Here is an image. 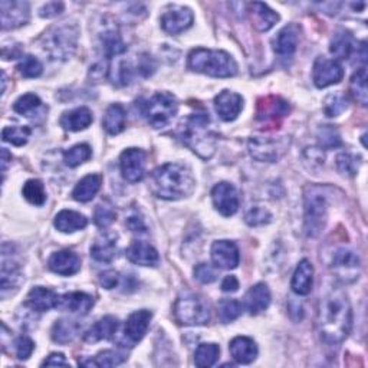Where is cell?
Masks as SVG:
<instances>
[{"label": "cell", "mask_w": 368, "mask_h": 368, "mask_svg": "<svg viewBox=\"0 0 368 368\" xmlns=\"http://www.w3.org/2000/svg\"><path fill=\"white\" fill-rule=\"evenodd\" d=\"M16 69L19 71V73L23 78H38L43 71V66L38 58L32 55H27L24 58H22Z\"/></svg>", "instance_id": "obj_48"}, {"label": "cell", "mask_w": 368, "mask_h": 368, "mask_svg": "<svg viewBox=\"0 0 368 368\" xmlns=\"http://www.w3.org/2000/svg\"><path fill=\"white\" fill-rule=\"evenodd\" d=\"M59 297L52 289H47L43 286H35L29 290L28 298H27V305L36 311V312H45L58 307Z\"/></svg>", "instance_id": "obj_22"}, {"label": "cell", "mask_w": 368, "mask_h": 368, "mask_svg": "<svg viewBox=\"0 0 368 368\" xmlns=\"http://www.w3.org/2000/svg\"><path fill=\"white\" fill-rule=\"evenodd\" d=\"M318 140H320L323 149H335L342 142L339 133L331 126H325L318 130Z\"/></svg>", "instance_id": "obj_51"}, {"label": "cell", "mask_w": 368, "mask_h": 368, "mask_svg": "<svg viewBox=\"0 0 368 368\" xmlns=\"http://www.w3.org/2000/svg\"><path fill=\"white\" fill-rule=\"evenodd\" d=\"M269 304H271V290L266 284L253 285L244 297V307L252 315L262 314L267 309Z\"/></svg>", "instance_id": "obj_26"}, {"label": "cell", "mask_w": 368, "mask_h": 368, "mask_svg": "<svg viewBox=\"0 0 368 368\" xmlns=\"http://www.w3.org/2000/svg\"><path fill=\"white\" fill-rule=\"evenodd\" d=\"M152 318L153 314L147 309L135 311L128 316V320L124 325V332H122L128 347H134L137 342H140L145 337L147 331H149Z\"/></svg>", "instance_id": "obj_16"}, {"label": "cell", "mask_w": 368, "mask_h": 368, "mask_svg": "<svg viewBox=\"0 0 368 368\" xmlns=\"http://www.w3.org/2000/svg\"><path fill=\"white\" fill-rule=\"evenodd\" d=\"M41 107H42L41 98L35 94H24L22 96H19L16 103L13 104L15 112L24 115V117H31Z\"/></svg>", "instance_id": "obj_44"}, {"label": "cell", "mask_w": 368, "mask_h": 368, "mask_svg": "<svg viewBox=\"0 0 368 368\" xmlns=\"http://www.w3.org/2000/svg\"><path fill=\"white\" fill-rule=\"evenodd\" d=\"M194 278L202 284H212L216 281L217 274L209 263H199L194 267Z\"/></svg>", "instance_id": "obj_54"}, {"label": "cell", "mask_w": 368, "mask_h": 368, "mask_svg": "<svg viewBox=\"0 0 368 368\" xmlns=\"http://www.w3.org/2000/svg\"><path fill=\"white\" fill-rule=\"evenodd\" d=\"M101 184L103 177L100 175H88L82 180H80L75 189H73L72 198L81 203L91 202L96 196V193L100 191Z\"/></svg>", "instance_id": "obj_32"}, {"label": "cell", "mask_w": 368, "mask_h": 368, "mask_svg": "<svg viewBox=\"0 0 368 368\" xmlns=\"http://www.w3.org/2000/svg\"><path fill=\"white\" fill-rule=\"evenodd\" d=\"M34 350H35V342L29 337L22 335L16 339L15 353L19 360H28L32 355Z\"/></svg>", "instance_id": "obj_53"}, {"label": "cell", "mask_w": 368, "mask_h": 368, "mask_svg": "<svg viewBox=\"0 0 368 368\" xmlns=\"http://www.w3.org/2000/svg\"><path fill=\"white\" fill-rule=\"evenodd\" d=\"M91 256L96 262H111L117 256V236L110 233L100 235L91 246Z\"/></svg>", "instance_id": "obj_30"}, {"label": "cell", "mask_w": 368, "mask_h": 368, "mask_svg": "<svg viewBox=\"0 0 368 368\" xmlns=\"http://www.w3.org/2000/svg\"><path fill=\"white\" fill-rule=\"evenodd\" d=\"M58 307L72 314L87 315L94 307V298L85 292H68L65 295L59 297Z\"/></svg>", "instance_id": "obj_27"}, {"label": "cell", "mask_w": 368, "mask_h": 368, "mask_svg": "<svg viewBox=\"0 0 368 368\" xmlns=\"http://www.w3.org/2000/svg\"><path fill=\"white\" fill-rule=\"evenodd\" d=\"M147 154L140 149H128L122 152L119 157V167L122 177L128 183H138L145 176Z\"/></svg>", "instance_id": "obj_11"}, {"label": "cell", "mask_w": 368, "mask_h": 368, "mask_svg": "<svg viewBox=\"0 0 368 368\" xmlns=\"http://www.w3.org/2000/svg\"><path fill=\"white\" fill-rule=\"evenodd\" d=\"M103 49L108 58L118 57L127 51V45L122 41L121 35L115 31H107L101 35Z\"/></svg>", "instance_id": "obj_38"}, {"label": "cell", "mask_w": 368, "mask_h": 368, "mask_svg": "<svg viewBox=\"0 0 368 368\" xmlns=\"http://www.w3.org/2000/svg\"><path fill=\"white\" fill-rule=\"evenodd\" d=\"M179 104L175 95L168 92H157L142 107V114L149 124L159 130L170 124V121L176 117Z\"/></svg>", "instance_id": "obj_7"}, {"label": "cell", "mask_w": 368, "mask_h": 368, "mask_svg": "<svg viewBox=\"0 0 368 368\" xmlns=\"http://www.w3.org/2000/svg\"><path fill=\"white\" fill-rule=\"evenodd\" d=\"M23 198L27 199L31 205L35 206H42L46 202V191L41 180H28L23 184Z\"/></svg>", "instance_id": "obj_39"}, {"label": "cell", "mask_w": 368, "mask_h": 368, "mask_svg": "<svg viewBox=\"0 0 368 368\" xmlns=\"http://www.w3.org/2000/svg\"><path fill=\"white\" fill-rule=\"evenodd\" d=\"M350 88H351V94H353V96L355 98V100L362 107H365L367 105V95H368V91H367V69H365V66H361L360 69H357V72L354 73L353 78H351Z\"/></svg>", "instance_id": "obj_40"}, {"label": "cell", "mask_w": 368, "mask_h": 368, "mask_svg": "<svg viewBox=\"0 0 368 368\" xmlns=\"http://www.w3.org/2000/svg\"><path fill=\"white\" fill-rule=\"evenodd\" d=\"M337 167L339 170V173L353 177L357 175L358 167H360L358 157L350 153H341L337 156Z\"/></svg>", "instance_id": "obj_49"}, {"label": "cell", "mask_w": 368, "mask_h": 368, "mask_svg": "<svg viewBox=\"0 0 368 368\" xmlns=\"http://www.w3.org/2000/svg\"><path fill=\"white\" fill-rule=\"evenodd\" d=\"M10 161H12V156L9 154V152L6 149H2V171H3V175L6 173L8 165Z\"/></svg>", "instance_id": "obj_61"}, {"label": "cell", "mask_w": 368, "mask_h": 368, "mask_svg": "<svg viewBox=\"0 0 368 368\" xmlns=\"http://www.w3.org/2000/svg\"><path fill=\"white\" fill-rule=\"evenodd\" d=\"M242 304L236 300H222L219 302V318L223 324L233 323L242 315Z\"/></svg>", "instance_id": "obj_46"}, {"label": "cell", "mask_w": 368, "mask_h": 368, "mask_svg": "<svg viewBox=\"0 0 368 368\" xmlns=\"http://www.w3.org/2000/svg\"><path fill=\"white\" fill-rule=\"evenodd\" d=\"M244 220H246V223L249 226H262V225H267L269 222H271L272 214L265 207L255 206L248 210L246 216H244Z\"/></svg>", "instance_id": "obj_52"}, {"label": "cell", "mask_w": 368, "mask_h": 368, "mask_svg": "<svg viewBox=\"0 0 368 368\" xmlns=\"http://www.w3.org/2000/svg\"><path fill=\"white\" fill-rule=\"evenodd\" d=\"M42 365H43V367H45V365H64V367H68L69 362L65 360L64 354H58V353H55V354H51V355H49V357L42 362Z\"/></svg>", "instance_id": "obj_59"}, {"label": "cell", "mask_w": 368, "mask_h": 368, "mask_svg": "<svg viewBox=\"0 0 368 368\" xmlns=\"http://www.w3.org/2000/svg\"><path fill=\"white\" fill-rule=\"evenodd\" d=\"M126 225L131 232H145V223L144 219L138 214H131L126 220Z\"/></svg>", "instance_id": "obj_57"}, {"label": "cell", "mask_w": 368, "mask_h": 368, "mask_svg": "<svg viewBox=\"0 0 368 368\" xmlns=\"http://www.w3.org/2000/svg\"><path fill=\"white\" fill-rule=\"evenodd\" d=\"M331 269L337 279L344 284H353L360 277L361 262L355 252L347 248H341L332 256Z\"/></svg>", "instance_id": "obj_10"}, {"label": "cell", "mask_w": 368, "mask_h": 368, "mask_svg": "<svg viewBox=\"0 0 368 368\" xmlns=\"http://www.w3.org/2000/svg\"><path fill=\"white\" fill-rule=\"evenodd\" d=\"M239 289V281L235 277H226L222 282V290L223 292H236Z\"/></svg>", "instance_id": "obj_60"}, {"label": "cell", "mask_w": 368, "mask_h": 368, "mask_svg": "<svg viewBox=\"0 0 368 368\" xmlns=\"http://www.w3.org/2000/svg\"><path fill=\"white\" fill-rule=\"evenodd\" d=\"M127 360V355L122 354L119 351H112V350H107V351H101L98 355L94 357V360H91L89 362H84L81 365H94V367H115L119 365Z\"/></svg>", "instance_id": "obj_45"}, {"label": "cell", "mask_w": 368, "mask_h": 368, "mask_svg": "<svg viewBox=\"0 0 368 368\" xmlns=\"http://www.w3.org/2000/svg\"><path fill=\"white\" fill-rule=\"evenodd\" d=\"M304 222L308 237L323 233L328 219L327 193L320 186H309L304 194Z\"/></svg>", "instance_id": "obj_5"}, {"label": "cell", "mask_w": 368, "mask_h": 368, "mask_svg": "<svg viewBox=\"0 0 368 368\" xmlns=\"http://www.w3.org/2000/svg\"><path fill=\"white\" fill-rule=\"evenodd\" d=\"M54 225L62 233H73L85 229L88 226V219L78 212L62 210L57 214Z\"/></svg>", "instance_id": "obj_31"}, {"label": "cell", "mask_w": 368, "mask_h": 368, "mask_svg": "<svg viewBox=\"0 0 368 368\" xmlns=\"http://www.w3.org/2000/svg\"><path fill=\"white\" fill-rule=\"evenodd\" d=\"M312 284H314V266L308 259H302L295 272H293L292 281H290V288L292 290L297 293V295H308L312 290Z\"/></svg>", "instance_id": "obj_25"}, {"label": "cell", "mask_w": 368, "mask_h": 368, "mask_svg": "<svg viewBox=\"0 0 368 368\" xmlns=\"http://www.w3.org/2000/svg\"><path fill=\"white\" fill-rule=\"evenodd\" d=\"M289 104L279 96L262 98L258 105V119L263 124L278 122L289 114Z\"/></svg>", "instance_id": "obj_17"}, {"label": "cell", "mask_w": 368, "mask_h": 368, "mask_svg": "<svg viewBox=\"0 0 368 368\" xmlns=\"http://www.w3.org/2000/svg\"><path fill=\"white\" fill-rule=\"evenodd\" d=\"M251 13L253 17L255 28L260 32H266L275 27V23L279 20V15L274 12L271 8L260 2H253L249 5Z\"/></svg>", "instance_id": "obj_33"}, {"label": "cell", "mask_w": 368, "mask_h": 368, "mask_svg": "<svg viewBox=\"0 0 368 368\" xmlns=\"http://www.w3.org/2000/svg\"><path fill=\"white\" fill-rule=\"evenodd\" d=\"M220 348L217 344H200L194 353V362L200 368L212 367L219 360Z\"/></svg>", "instance_id": "obj_41"}, {"label": "cell", "mask_w": 368, "mask_h": 368, "mask_svg": "<svg viewBox=\"0 0 368 368\" xmlns=\"http://www.w3.org/2000/svg\"><path fill=\"white\" fill-rule=\"evenodd\" d=\"M300 41V29L297 24H288L275 38L274 51L284 59H289L297 52Z\"/></svg>", "instance_id": "obj_21"}, {"label": "cell", "mask_w": 368, "mask_h": 368, "mask_svg": "<svg viewBox=\"0 0 368 368\" xmlns=\"http://www.w3.org/2000/svg\"><path fill=\"white\" fill-rule=\"evenodd\" d=\"M92 156V150L88 144H77L64 153V161L69 167H78L88 161Z\"/></svg>", "instance_id": "obj_42"}, {"label": "cell", "mask_w": 368, "mask_h": 368, "mask_svg": "<svg viewBox=\"0 0 368 368\" xmlns=\"http://www.w3.org/2000/svg\"><path fill=\"white\" fill-rule=\"evenodd\" d=\"M316 327L320 337L330 346L341 344L353 327V308L341 289L328 292L320 301Z\"/></svg>", "instance_id": "obj_1"}, {"label": "cell", "mask_w": 368, "mask_h": 368, "mask_svg": "<svg viewBox=\"0 0 368 368\" xmlns=\"http://www.w3.org/2000/svg\"><path fill=\"white\" fill-rule=\"evenodd\" d=\"M175 318L180 325H206L210 321V309L202 298L183 295L175 304Z\"/></svg>", "instance_id": "obj_8"}, {"label": "cell", "mask_w": 368, "mask_h": 368, "mask_svg": "<svg viewBox=\"0 0 368 368\" xmlns=\"http://www.w3.org/2000/svg\"><path fill=\"white\" fill-rule=\"evenodd\" d=\"M126 256L131 263L141 265V266H156L160 260L159 252L152 246L150 243L142 242V240H137L131 243V246L127 249Z\"/></svg>", "instance_id": "obj_24"}, {"label": "cell", "mask_w": 368, "mask_h": 368, "mask_svg": "<svg viewBox=\"0 0 368 368\" xmlns=\"http://www.w3.org/2000/svg\"><path fill=\"white\" fill-rule=\"evenodd\" d=\"M80 324L77 321L59 320L52 327V339L58 344H69L80 334Z\"/></svg>", "instance_id": "obj_36"}, {"label": "cell", "mask_w": 368, "mask_h": 368, "mask_svg": "<svg viewBox=\"0 0 368 368\" xmlns=\"http://www.w3.org/2000/svg\"><path fill=\"white\" fill-rule=\"evenodd\" d=\"M196 182L191 171L179 163H167L152 173V190L160 199L179 200L194 190Z\"/></svg>", "instance_id": "obj_2"}, {"label": "cell", "mask_w": 368, "mask_h": 368, "mask_svg": "<svg viewBox=\"0 0 368 368\" xmlns=\"http://www.w3.org/2000/svg\"><path fill=\"white\" fill-rule=\"evenodd\" d=\"M64 10V3L61 2H51V3H46L42 6L39 15L42 17H46V19H51V17H55L58 15H61Z\"/></svg>", "instance_id": "obj_55"}, {"label": "cell", "mask_w": 368, "mask_h": 368, "mask_svg": "<svg viewBox=\"0 0 368 368\" xmlns=\"http://www.w3.org/2000/svg\"><path fill=\"white\" fill-rule=\"evenodd\" d=\"M118 281H119V274L117 271H112V269H110V271H105L100 275V284L105 289L115 288L118 285Z\"/></svg>", "instance_id": "obj_56"}, {"label": "cell", "mask_w": 368, "mask_h": 368, "mask_svg": "<svg viewBox=\"0 0 368 368\" xmlns=\"http://www.w3.org/2000/svg\"><path fill=\"white\" fill-rule=\"evenodd\" d=\"M209 126V114L196 112L183 122L179 133L183 144L203 160H207L214 154L217 142V135L210 130Z\"/></svg>", "instance_id": "obj_3"}, {"label": "cell", "mask_w": 368, "mask_h": 368, "mask_svg": "<svg viewBox=\"0 0 368 368\" xmlns=\"http://www.w3.org/2000/svg\"><path fill=\"white\" fill-rule=\"evenodd\" d=\"M92 112L87 107H80L62 114L61 127L66 131H81L92 124Z\"/></svg>", "instance_id": "obj_29"}, {"label": "cell", "mask_w": 368, "mask_h": 368, "mask_svg": "<svg viewBox=\"0 0 368 368\" xmlns=\"http://www.w3.org/2000/svg\"><path fill=\"white\" fill-rule=\"evenodd\" d=\"M330 51L335 58L344 61V59H350V57L357 52V45L350 32L338 31L331 39Z\"/></svg>", "instance_id": "obj_35"}, {"label": "cell", "mask_w": 368, "mask_h": 368, "mask_svg": "<svg viewBox=\"0 0 368 368\" xmlns=\"http://www.w3.org/2000/svg\"><path fill=\"white\" fill-rule=\"evenodd\" d=\"M47 266L52 272L62 275V277H71L75 275L81 269V259L80 256L69 249H64L59 252H55L47 260Z\"/></svg>", "instance_id": "obj_19"}, {"label": "cell", "mask_w": 368, "mask_h": 368, "mask_svg": "<svg viewBox=\"0 0 368 368\" xmlns=\"http://www.w3.org/2000/svg\"><path fill=\"white\" fill-rule=\"evenodd\" d=\"M348 108V100L344 94H330L324 101V112L327 117H338Z\"/></svg>", "instance_id": "obj_43"}, {"label": "cell", "mask_w": 368, "mask_h": 368, "mask_svg": "<svg viewBox=\"0 0 368 368\" xmlns=\"http://www.w3.org/2000/svg\"><path fill=\"white\" fill-rule=\"evenodd\" d=\"M214 107L223 121H233L243 108V98L232 91H222L214 98Z\"/></svg>", "instance_id": "obj_20"}, {"label": "cell", "mask_w": 368, "mask_h": 368, "mask_svg": "<svg viewBox=\"0 0 368 368\" xmlns=\"http://www.w3.org/2000/svg\"><path fill=\"white\" fill-rule=\"evenodd\" d=\"M289 145V137H252L248 142V150L258 161L275 163L288 153Z\"/></svg>", "instance_id": "obj_9"}, {"label": "cell", "mask_w": 368, "mask_h": 368, "mask_svg": "<svg viewBox=\"0 0 368 368\" xmlns=\"http://www.w3.org/2000/svg\"><path fill=\"white\" fill-rule=\"evenodd\" d=\"M230 354L237 364H251L258 357L256 342L249 337H236L232 339L229 346Z\"/></svg>", "instance_id": "obj_23"}, {"label": "cell", "mask_w": 368, "mask_h": 368, "mask_svg": "<svg viewBox=\"0 0 368 368\" xmlns=\"http://www.w3.org/2000/svg\"><path fill=\"white\" fill-rule=\"evenodd\" d=\"M212 200L216 210L226 217L233 216L239 210V196L233 184L219 183L212 190Z\"/></svg>", "instance_id": "obj_14"}, {"label": "cell", "mask_w": 368, "mask_h": 368, "mask_svg": "<svg viewBox=\"0 0 368 368\" xmlns=\"http://www.w3.org/2000/svg\"><path fill=\"white\" fill-rule=\"evenodd\" d=\"M342 78H344V69L337 61L327 58H318L315 61L312 80L318 88H327L330 85L338 84Z\"/></svg>", "instance_id": "obj_12"}, {"label": "cell", "mask_w": 368, "mask_h": 368, "mask_svg": "<svg viewBox=\"0 0 368 368\" xmlns=\"http://www.w3.org/2000/svg\"><path fill=\"white\" fill-rule=\"evenodd\" d=\"M311 160L316 165L324 164V153H323V150L315 149V147H312V149H307V152H305V161H311Z\"/></svg>", "instance_id": "obj_58"}, {"label": "cell", "mask_w": 368, "mask_h": 368, "mask_svg": "<svg viewBox=\"0 0 368 368\" xmlns=\"http://www.w3.org/2000/svg\"><path fill=\"white\" fill-rule=\"evenodd\" d=\"M189 68L213 78H230L237 73V64L228 52L205 47L190 52Z\"/></svg>", "instance_id": "obj_4"}, {"label": "cell", "mask_w": 368, "mask_h": 368, "mask_svg": "<svg viewBox=\"0 0 368 368\" xmlns=\"http://www.w3.org/2000/svg\"><path fill=\"white\" fill-rule=\"evenodd\" d=\"M127 124V112L126 108L121 104H112L107 108L104 119H103V126L105 131L111 135H117L126 130Z\"/></svg>", "instance_id": "obj_34"}, {"label": "cell", "mask_w": 368, "mask_h": 368, "mask_svg": "<svg viewBox=\"0 0 368 368\" xmlns=\"http://www.w3.org/2000/svg\"><path fill=\"white\" fill-rule=\"evenodd\" d=\"M0 15H2V29H16L29 20V3L28 2H0Z\"/></svg>", "instance_id": "obj_15"}, {"label": "cell", "mask_w": 368, "mask_h": 368, "mask_svg": "<svg viewBox=\"0 0 368 368\" xmlns=\"http://www.w3.org/2000/svg\"><path fill=\"white\" fill-rule=\"evenodd\" d=\"M20 267L17 262H15L12 258L8 259V256L3 255L2 274H0V286H2V290L16 288L20 284Z\"/></svg>", "instance_id": "obj_37"}, {"label": "cell", "mask_w": 368, "mask_h": 368, "mask_svg": "<svg viewBox=\"0 0 368 368\" xmlns=\"http://www.w3.org/2000/svg\"><path fill=\"white\" fill-rule=\"evenodd\" d=\"M212 260L222 269H235L239 265L240 255L235 242L217 240L212 244Z\"/></svg>", "instance_id": "obj_18"}, {"label": "cell", "mask_w": 368, "mask_h": 368, "mask_svg": "<svg viewBox=\"0 0 368 368\" xmlns=\"http://www.w3.org/2000/svg\"><path fill=\"white\" fill-rule=\"evenodd\" d=\"M78 27L75 23H64L47 31L42 39L43 51L52 59L65 61L77 51Z\"/></svg>", "instance_id": "obj_6"}, {"label": "cell", "mask_w": 368, "mask_h": 368, "mask_svg": "<svg viewBox=\"0 0 368 368\" xmlns=\"http://www.w3.org/2000/svg\"><path fill=\"white\" fill-rule=\"evenodd\" d=\"M194 22V15L189 8L171 6L161 16V28L170 35H179L189 29Z\"/></svg>", "instance_id": "obj_13"}, {"label": "cell", "mask_w": 368, "mask_h": 368, "mask_svg": "<svg viewBox=\"0 0 368 368\" xmlns=\"http://www.w3.org/2000/svg\"><path fill=\"white\" fill-rule=\"evenodd\" d=\"M32 130L29 127H5L2 138L5 142H10L16 147H22L28 142Z\"/></svg>", "instance_id": "obj_47"}, {"label": "cell", "mask_w": 368, "mask_h": 368, "mask_svg": "<svg viewBox=\"0 0 368 368\" xmlns=\"http://www.w3.org/2000/svg\"><path fill=\"white\" fill-rule=\"evenodd\" d=\"M117 219L115 210L108 205H98L94 212V222L98 228H108Z\"/></svg>", "instance_id": "obj_50"}, {"label": "cell", "mask_w": 368, "mask_h": 368, "mask_svg": "<svg viewBox=\"0 0 368 368\" xmlns=\"http://www.w3.org/2000/svg\"><path fill=\"white\" fill-rule=\"evenodd\" d=\"M119 327V323L115 316L107 315L101 318L100 321H96L84 335V341L94 344V342L103 341V339H110L115 335L117 330Z\"/></svg>", "instance_id": "obj_28"}]
</instances>
